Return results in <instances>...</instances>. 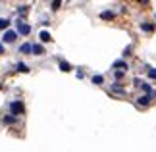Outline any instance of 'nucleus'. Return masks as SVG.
I'll use <instances>...</instances> for the list:
<instances>
[{"instance_id":"obj_1","label":"nucleus","mask_w":156,"mask_h":152,"mask_svg":"<svg viewBox=\"0 0 156 152\" xmlns=\"http://www.w3.org/2000/svg\"><path fill=\"white\" fill-rule=\"evenodd\" d=\"M17 31L21 35H29L31 33V25H27V23H23V21H17Z\"/></svg>"},{"instance_id":"obj_2","label":"nucleus","mask_w":156,"mask_h":152,"mask_svg":"<svg viewBox=\"0 0 156 152\" xmlns=\"http://www.w3.org/2000/svg\"><path fill=\"white\" fill-rule=\"evenodd\" d=\"M16 37H17V33H16V31H12V29H8V31L4 33L2 41H4V42H14V41H16Z\"/></svg>"},{"instance_id":"obj_3","label":"nucleus","mask_w":156,"mask_h":152,"mask_svg":"<svg viewBox=\"0 0 156 152\" xmlns=\"http://www.w3.org/2000/svg\"><path fill=\"white\" fill-rule=\"evenodd\" d=\"M10 110H12V115L21 114L23 112V104H21V102H12V104H10Z\"/></svg>"},{"instance_id":"obj_4","label":"nucleus","mask_w":156,"mask_h":152,"mask_svg":"<svg viewBox=\"0 0 156 152\" xmlns=\"http://www.w3.org/2000/svg\"><path fill=\"white\" fill-rule=\"evenodd\" d=\"M148 102H151V94H145V96H139V98H137V104L139 106H147Z\"/></svg>"},{"instance_id":"obj_5","label":"nucleus","mask_w":156,"mask_h":152,"mask_svg":"<svg viewBox=\"0 0 156 152\" xmlns=\"http://www.w3.org/2000/svg\"><path fill=\"white\" fill-rule=\"evenodd\" d=\"M39 39L43 41V42H50V41H52V37H50V33H48V31H43V33L39 35Z\"/></svg>"},{"instance_id":"obj_6","label":"nucleus","mask_w":156,"mask_h":152,"mask_svg":"<svg viewBox=\"0 0 156 152\" xmlns=\"http://www.w3.org/2000/svg\"><path fill=\"white\" fill-rule=\"evenodd\" d=\"M20 52H23V54H29V52H33V46L25 42V44H21V46H20Z\"/></svg>"},{"instance_id":"obj_7","label":"nucleus","mask_w":156,"mask_h":152,"mask_svg":"<svg viewBox=\"0 0 156 152\" xmlns=\"http://www.w3.org/2000/svg\"><path fill=\"white\" fill-rule=\"evenodd\" d=\"M141 29L145 33H152L154 31V25H151V23H141Z\"/></svg>"},{"instance_id":"obj_8","label":"nucleus","mask_w":156,"mask_h":152,"mask_svg":"<svg viewBox=\"0 0 156 152\" xmlns=\"http://www.w3.org/2000/svg\"><path fill=\"white\" fill-rule=\"evenodd\" d=\"M33 52L37 54V56H41V54H44V48L41 44H33Z\"/></svg>"},{"instance_id":"obj_9","label":"nucleus","mask_w":156,"mask_h":152,"mask_svg":"<svg viewBox=\"0 0 156 152\" xmlns=\"http://www.w3.org/2000/svg\"><path fill=\"white\" fill-rule=\"evenodd\" d=\"M60 69H62V71H69V69H71V65H69L68 62H64V60H62V62H60Z\"/></svg>"},{"instance_id":"obj_10","label":"nucleus","mask_w":156,"mask_h":152,"mask_svg":"<svg viewBox=\"0 0 156 152\" xmlns=\"http://www.w3.org/2000/svg\"><path fill=\"white\" fill-rule=\"evenodd\" d=\"M17 71H23V73H27L29 68H27V65L23 64V62H20V64H17Z\"/></svg>"},{"instance_id":"obj_11","label":"nucleus","mask_w":156,"mask_h":152,"mask_svg":"<svg viewBox=\"0 0 156 152\" xmlns=\"http://www.w3.org/2000/svg\"><path fill=\"white\" fill-rule=\"evenodd\" d=\"M100 17H102V19H112L114 14H112V12H102V14H100Z\"/></svg>"},{"instance_id":"obj_12","label":"nucleus","mask_w":156,"mask_h":152,"mask_svg":"<svg viewBox=\"0 0 156 152\" xmlns=\"http://www.w3.org/2000/svg\"><path fill=\"white\" fill-rule=\"evenodd\" d=\"M8 25H10V19H4L2 17V19H0V29H6Z\"/></svg>"},{"instance_id":"obj_13","label":"nucleus","mask_w":156,"mask_h":152,"mask_svg":"<svg viewBox=\"0 0 156 152\" xmlns=\"http://www.w3.org/2000/svg\"><path fill=\"white\" fill-rule=\"evenodd\" d=\"M102 81H104V77H102V75H94V77H93V83H97V85H100Z\"/></svg>"},{"instance_id":"obj_14","label":"nucleus","mask_w":156,"mask_h":152,"mask_svg":"<svg viewBox=\"0 0 156 152\" xmlns=\"http://www.w3.org/2000/svg\"><path fill=\"white\" fill-rule=\"evenodd\" d=\"M114 68H123V69H127V64L119 60V62H116V64H114Z\"/></svg>"},{"instance_id":"obj_15","label":"nucleus","mask_w":156,"mask_h":152,"mask_svg":"<svg viewBox=\"0 0 156 152\" xmlns=\"http://www.w3.org/2000/svg\"><path fill=\"white\" fill-rule=\"evenodd\" d=\"M112 90H114V93H119V94H123V89L119 87L118 83H116V85H114V87H112Z\"/></svg>"},{"instance_id":"obj_16","label":"nucleus","mask_w":156,"mask_h":152,"mask_svg":"<svg viewBox=\"0 0 156 152\" xmlns=\"http://www.w3.org/2000/svg\"><path fill=\"white\" fill-rule=\"evenodd\" d=\"M4 121L6 123H16V118L14 115H8V118H4Z\"/></svg>"},{"instance_id":"obj_17","label":"nucleus","mask_w":156,"mask_h":152,"mask_svg":"<svg viewBox=\"0 0 156 152\" xmlns=\"http://www.w3.org/2000/svg\"><path fill=\"white\" fill-rule=\"evenodd\" d=\"M17 12H20L21 16H23V14H27V6H20V10H17Z\"/></svg>"},{"instance_id":"obj_18","label":"nucleus","mask_w":156,"mask_h":152,"mask_svg":"<svg viewBox=\"0 0 156 152\" xmlns=\"http://www.w3.org/2000/svg\"><path fill=\"white\" fill-rule=\"evenodd\" d=\"M148 77H151V79H156V69H151V71H148Z\"/></svg>"},{"instance_id":"obj_19","label":"nucleus","mask_w":156,"mask_h":152,"mask_svg":"<svg viewBox=\"0 0 156 152\" xmlns=\"http://www.w3.org/2000/svg\"><path fill=\"white\" fill-rule=\"evenodd\" d=\"M114 75H116V79H122V77H123V71H116Z\"/></svg>"},{"instance_id":"obj_20","label":"nucleus","mask_w":156,"mask_h":152,"mask_svg":"<svg viewBox=\"0 0 156 152\" xmlns=\"http://www.w3.org/2000/svg\"><path fill=\"white\" fill-rule=\"evenodd\" d=\"M0 54H4V46L2 44H0Z\"/></svg>"}]
</instances>
